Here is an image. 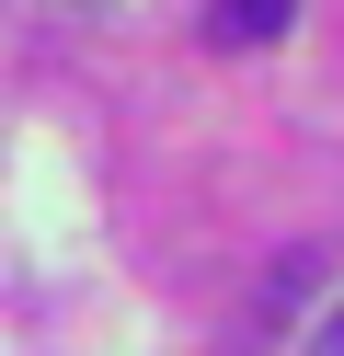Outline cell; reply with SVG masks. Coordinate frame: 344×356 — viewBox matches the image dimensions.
<instances>
[{"label": "cell", "instance_id": "obj_2", "mask_svg": "<svg viewBox=\"0 0 344 356\" xmlns=\"http://www.w3.org/2000/svg\"><path fill=\"white\" fill-rule=\"evenodd\" d=\"M310 356H344V299L321 310V333H310Z\"/></svg>", "mask_w": 344, "mask_h": 356}, {"label": "cell", "instance_id": "obj_1", "mask_svg": "<svg viewBox=\"0 0 344 356\" xmlns=\"http://www.w3.org/2000/svg\"><path fill=\"white\" fill-rule=\"evenodd\" d=\"M287 24H298V0H218L206 12V47H275Z\"/></svg>", "mask_w": 344, "mask_h": 356}]
</instances>
